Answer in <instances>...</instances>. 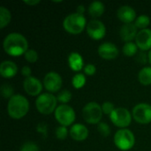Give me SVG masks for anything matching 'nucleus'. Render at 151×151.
Returning a JSON list of instances; mask_svg holds the SVG:
<instances>
[{"label": "nucleus", "instance_id": "obj_18", "mask_svg": "<svg viewBox=\"0 0 151 151\" xmlns=\"http://www.w3.org/2000/svg\"><path fill=\"white\" fill-rule=\"evenodd\" d=\"M18 73V66L16 64L10 60L3 61L0 65V74L5 79H11L14 77Z\"/></svg>", "mask_w": 151, "mask_h": 151}, {"label": "nucleus", "instance_id": "obj_34", "mask_svg": "<svg viewBox=\"0 0 151 151\" xmlns=\"http://www.w3.org/2000/svg\"><path fill=\"white\" fill-rule=\"evenodd\" d=\"M31 68L28 66V65H25V66H23L22 67V69H21V74L23 75V76H25L26 78H27V77H30L31 76Z\"/></svg>", "mask_w": 151, "mask_h": 151}, {"label": "nucleus", "instance_id": "obj_29", "mask_svg": "<svg viewBox=\"0 0 151 151\" xmlns=\"http://www.w3.org/2000/svg\"><path fill=\"white\" fill-rule=\"evenodd\" d=\"M97 130L101 134V135L104 137H107L111 134V128L109 125L104 122H100L97 125Z\"/></svg>", "mask_w": 151, "mask_h": 151}, {"label": "nucleus", "instance_id": "obj_17", "mask_svg": "<svg viewBox=\"0 0 151 151\" xmlns=\"http://www.w3.org/2000/svg\"><path fill=\"white\" fill-rule=\"evenodd\" d=\"M137 34H138V28L133 23L125 24L124 26L121 27L120 31H119L121 39L126 42H132L134 39H135L137 36Z\"/></svg>", "mask_w": 151, "mask_h": 151}, {"label": "nucleus", "instance_id": "obj_12", "mask_svg": "<svg viewBox=\"0 0 151 151\" xmlns=\"http://www.w3.org/2000/svg\"><path fill=\"white\" fill-rule=\"evenodd\" d=\"M23 88L26 93L28 94L29 96H39L42 90V84L39 79L30 76V77L25 78L23 81Z\"/></svg>", "mask_w": 151, "mask_h": 151}, {"label": "nucleus", "instance_id": "obj_16", "mask_svg": "<svg viewBox=\"0 0 151 151\" xmlns=\"http://www.w3.org/2000/svg\"><path fill=\"white\" fill-rule=\"evenodd\" d=\"M69 134L73 140L76 142H82L88 138V129L82 124H74L71 127Z\"/></svg>", "mask_w": 151, "mask_h": 151}, {"label": "nucleus", "instance_id": "obj_6", "mask_svg": "<svg viewBox=\"0 0 151 151\" xmlns=\"http://www.w3.org/2000/svg\"><path fill=\"white\" fill-rule=\"evenodd\" d=\"M103 114L102 105H99L96 102L88 103L82 109L83 119L91 125H98L102 119Z\"/></svg>", "mask_w": 151, "mask_h": 151}, {"label": "nucleus", "instance_id": "obj_13", "mask_svg": "<svg viewBox=\"0 0 151 151\" xmlns=\"http://www.w3.org/2000/svg\"><path fill=\"white\" fill-rule=\"evenodd\" d=\"M119 51L118 47L111 42H104L98 47L99 56L102 58L106 59V60L115 59L119 56Z\"/></svg>", "mask_w": 151, "mask_h": 151}, {"label": "nucleus", "instance_id": "obj_4", "mask_svg": "<svg viewBox=\"0 0 151 151\" xmlns=\"http://www.w3.org/2000/svg\"><path fill=\"white\" fill-rule=\"evenodd\" d=\"M57 97L51 93H42L35 100L37 111L43 115H50L57 109Z\"/></svg>", "mask_w": 151, "mask_h": 151}, {"label": "nucleus", "instance_id": "obj_23", "mask_svg": "<svg viewBox=\"0 0 151 151\" xmlns=\"http://www.w3.org/2000/svg\"><path fill=\"white\" fill-rule=\"evenodd\" d=\"M122 51H123L124 55L127 57H134V55L137 54L138 47H137L136 43H134L133 42H126L123 46Z\"/></svg>", "mask_w": 151, "mask_h": 151}, {"label": "nucleus", "instance_id": "obj_26", "mask_svg": "<svg viewBox=\"0 0 151 151\" xmlns=\"http://www.w3.org/2000/svg\"><path fill=\"white\" fill-rule=\"evenodd\" d=\"M14 89L11 84L4 83L0 88V94L4 98H9L11 99L14 96Z\"/></svg>", "mask_w": 151, "mask_h": 151}, {"label": "nucleus", "instance_id": "obj_14", "mask_svg": "<svg viewBox=\"0 0 151 151\" xmlns=\"http://www.w3.org/2000/svg\"><path fill=\"white\" fill-rule=\"evenodd\" d=\"M135 43L142 51L151 50V29H142L138 32L135 38Z\"/></svg>", "mask_w": 151, "mask_h": 151}, {"label": "nucleus", "instance_id": "obj_10", "mask_svg": "<svg viewBox=\"0 0 151 151\" xmlns=\"http://www.w3.org/2000/svg\"><path fill=\"white\" fill-rule=\"evenodd\" d=\"M63 81L61 76L56 72L48 73L43 79V86L50 93L58 92L62 88Z\"/></svg>", "mask_w": 151, "mask_h": 151}, {"label": "nucleus", "instance_id": "obj_11", "mask_svg": "<svg viewBox=\"0 0 151 151\" xmlns=\"http://www.w3.org/2000/svg\"><path fill=\"white\" fill-rule=\"evenodd\" d=\"M88 36L94 40H101L105 36L106 27L104 24L98 19L90 20L86 27Z\"/></svg>", "mask_w": 151, "mask_h": 151}, {"label": "nucleus", "instance_id": "obj_27", "mask_svg": "<svg viewBox=\"0 0 151 151\" xmlns=\"http://www.w3.org/2000/svg\"><path fill=\"white\" fill-rule=\"evenodd\" d=\"M57 99L58 102L62 103L63 104H66L67 103H69L72 99V94L69 90L67 89H64L62 91H60L58 94Z\"/></svg>", "mask_w": 151, "mask_h": 151}, {"label": "nucleus", "instance_id": "obj_3", "mask_svg": "<svg viewBox=\"0 0 151 151\" xmlns=\"http://www.w3.org/2000/svg\"><path fill=\"white\" fill-rule=\"evenodd\" d=\"M87 20L83 14L73 12L67 15L63 21L64 29L72 35L81 34L87 27Z\"/></svg>", "mask_w": 151, "mask_h": 151}, {"label": "nucleus", "instance_id": "obj_1", "mask_svg": "<svg viewBox=\"0 0 151 151\" xmlns=\"http://www.w3.org/2000/svg\"><path fill=\"white\" fill-rule=\"evenodd\" d=\"M3 48L5 53L12 57H19L28 50V42L19 33H11L5 36L3 42Z\"/></svg>", "mask_w": 151, "mask_h": 151}, {"label": "nucleus", "instance_id": "obj_19", "mask_svg": "<svg viewBox=\"0 0 151 151\" xmlns=\"http://www.w3.org/2000/svg\"><path fill=\"white\" fill-rule=\"evenodd\" d=\"M68 64L70 68L74 72H79L84 68V60L78 52H72L68 57Z\"/></svg>", "mask_w": 151, "mask_h": 151}, {"label": "nucleus", "instance_id": "obj_8", "mask_svg": "<svg viewBox=\"0 0 151 151\" xmlns=\"http://www.w3.org/2000/svg\"><path fill=\"white\" fill-rule=\"evenodd\" d=\"M132 113L124 107L116 108L113 112L110 115V119L111 122L120 129L127 127L132 121Z\"/></svg>", "mask_w": 151, "mask_h": 151}, {"label": "nucleus", "instance_id": "obj_32", "mask_svg": "<svg viewBox=\"0 0 151 151\" xmlns=\"http://www.w3.org/2000/svg\"><path fill=\"white\" fill-rule=\"evenodd\" d=\"M115 106L111 102H104L102 105V110H103V113L106 114V115H111L113 111L115 110Z\"/></svg>", "mask_w": 151, "mask_h": 151}, {"label": "nucleus", "instance_id": "obj_36", "mask_svg": "<svg viewBox=\"0 0 151 151\" xmlns=\"http://www.w3.org/2000/svg\"><path fill=\"white\" fill-rule=\"evenodd\" d=\"M84 12H85V7H84L82 4L77 6V8H76V12H78V13H80V14H83Z\"/></svg>", "mask_w": 151, "mask_h": 151}, {"label": "nucleus", "instance_id": "obj_20", "mask_svg": "<svg viewBox=\"0 0 151 151\" xmlns=\"http://www.w3.org/2000/svg\"><path fill=\"white\" fill-rule=\"evenodd\" d=\"M105 10L104 4L100 1H94L88 6V13L93 18L101 17Z\"/></svg>", "mask_w": 151, "mask_h": 151}, {"label": "nucleus", "instance_id": "obj_7", "mask_svg": "<svg viewBox=\"0 0 151 151\" xmlns=\"http://www.w3.org/2000/svg\"><path fill=\"white\" fill-rule=\"evenodd\" d=\"M54 116L56 120L63 127L71 126L76 118L74 110L67 104H61L58 106L54 112Z\"/></svg>", "mask_w": 151, "mask_h": 151}, {"label": "nucleus", "instance_id": "obj_35", "mask_svg": "<svg viewBox=\"0 0 151 151\" xmlns=\"http://www.w3.org/2000/svg\"><path fill=\"white\" fill-rule=\"evenodd\" d=\"M24 3L27 5L33 6V5H36V4H40L41 1L40 0H28V1H24Z\"/></svg>", "mask_w": 151, "mask_h": 151}, {"label": "nucleus", "instance_id": "obj_15", "mask_svg": "<svg viewBox=\"0 0 151 151\" xmlns=\"http://www.w3.org/2000/svg\"><path fill=\"white\" fill-rule=\"evenodd\" d=\"M117 16L120 21L125 24H130L136 19V12L129 5H122L118 9Z\"/></svg>", "mask_w": 151, "mask_h": 151}, {"label": "nucleus", "instance_id": "obj_37", "mask_svg": "<svg viewBox=\"0 0 151 151\" xmlns=\"http://www.w3.org/2000/svg\"><path fill=\"white\" fill-rule=\"evenodd\" d=\"M148 58H149V62L150 63V65H151V50H150V52H149V56H148Z\"/></svg>", "mask_w": 151, "mask_h": 151}, {"label": "nucleus", "instance_id": "obj_5", "mask_svg": "<svg viewBox=\"0 0 151 151\" xmlns=\"http://www.w3.org/2000/svg\"><path fill=\"white\" fill-rule=\"evenodd\" d=\"M114 143L116 147L120 150H129L135 144L134 134L129 129H119L114 134Z\"/></svg>", "mask_w": 151, "mask_h": 151}, {"label": "nucleus", "instance_id": "obj_31", "mask_svg": "<svg viewBox=\"0 0 151 151\" xmlns=\"http://www.w3.org/2000/svg\"><path fill=\"white\" fill-rule=\"evenodd\" d=\"M19 151H40L39 147L33 142H26L21 147Z\"/></svg>", "mask_w": 151, "mask_h": 151}, {"label": "nucleus", "instance_id": "obj_25", "mask_svg": "<svg viewBox=\"0 0 151 151\" xmlns=\"http://www.w3.org/2000/svg\"><path fill=\"white\" fill-rule=\"evenodd\" d=\"M72 84H73V88L76 89L82 88L84 87V85L86 84L85 75L83 73H76L72 80Z\"/></svg>", "mask_w": 151, "mask_h": 151}, {"label": "nucleus", "instance_id": "obj_28", "mask_svg": "<svg viewBox=\"0 0 151 151\" xmlns=\"http://www.w3.org/2000/svg\"><path fill=\"white\" fill-rule=\"evenodd\" d=\"M24 57L28 63H35L38 59V53L33 49H28L24 54Z\"/></svg>", "mask_w": 151, "mask_h": 151}, {"label": "nucleus", "instance_id": "obj_21", "mask_svg": "<svg viewBox=\"0 0 151 151\" xmlns=\"http://www.w3.org/2000/svg\"><path fill=\"white\" fill-rule=\"evenodd\" d=\"M139 82L143 86L151 85V67L146 66L143 67L138 73Z\"/></svg>", "mask_w": 151, "mask_h": 151}, {"label": "nucleus", "instance_id": "obj_22", "mask_svg": "<svg viewBox=\"0 0 151 151\" xmlns=\"http://www.w3.org/2000/svg\"><path fill=\"white\" fill-rule=\"evenodd\" d=\"M12 19V14L10 11L4 6L0 7V28L6 27Z\"/></svg>", "mask_w": 151, "mask_h": 151}, {"label": "nucleus", "instance_id": "obj_2", "mask_svg": "<svg viewBox=\"0 0 151 151\" xmlns=\"http://www.w3.org/2000/svg\"><path fill=\"white\" fill-rule=\"evenodd\" d=\"M29 111L28 100L21 95H14L8 101L7 111L13 119H20L25 117Z\"/></svg>", "mask_w": 151, "mask_h": 151}, {"label": "nucleus", "instance_id": "obj_9", "mask_svg": "<svg viewBox=\"0 0 151 151\" xmlns=\"http://www.w3.org/2000/svg\"><path fill=\"white\" fill-rule=\"evenodd\" d=\"M133 119L139 124L146 125L151 122V104L142 103L136 104L132 111Z\"/></svg>", "mask_w": 151, "mask_h": 151}, {"label": "nucleus", "instance_id": "obj_24", "mask_svg": "<svg viewBox=\"0 0 151 151\" xmlns=\"http://www.w3.org/2000/svg\"><path fill=\"white\" fill-rule=\"evenodd\" d=\"M150 24V18L145 14L140 15L139 17L136 18V19L134 21V25L136 26V27L141 28V30L146 29Z\"/></svg>", "mask_w": 151, "mask_h": 151}, {"label": "nucleus", "instance_id": "obj_30", "mask_svg": "<svg viewBox=\"0 0 151 151\" xmlns=\"http://www.w3.org/2000/svg\"><path fill=\"white\" fill-rule=\"evenodd\" d=\"M55 134H56V137L59 140H65L67 135H68V130L66 128V127H63V126H60L58 127L56 131H55Z\"/></svg>", "mask_w": 151, "mask_h": 151}, {"label": "nucleus", "instance_id": "obj_33", "mask_svg": "<svg viewBox=\"0 0 151 151\" xmlns=\"http://www.w3.org/2000/svg\"><path fill=\"white\" fill-rule=\"evenodd\" d=\"M83 71L85 73V74L88 75V76H91V75H94L96 72V67L95 66V65L93 64H87L84 68H83Z\"/></svg>", "mask_w": 151, "mask_h": 151}]
</instances>
